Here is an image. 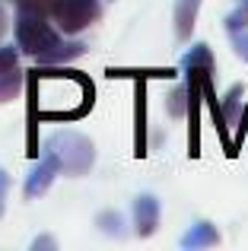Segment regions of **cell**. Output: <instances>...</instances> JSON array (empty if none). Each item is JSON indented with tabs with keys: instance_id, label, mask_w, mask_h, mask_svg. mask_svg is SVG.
Instances as JSON below:
<instances>
[{
	"instance_id": "obj_12",
	"label": "cell",
	"mask_w": 248,
	"mask_h": 251,
	"mask_svg": "<svg viewBox=\"0 0 248 251\" xmlns=\"http://www.w3.org/2000/svg\"><path fill=\"white\" fill-rule=\"evenodd\" d=\"M23 83H25V76L19 67H13L10 74H0V105L13 102L19 96V89H23Z\"/></svg>"
},
{
	"instance_id": "obj_2",
	"label": "cell",
	"mask_w": 248,
	"mask_h": 251,
	"mask_svg": "<svg viewBox=\"0 0 248 251\" xmlns=\"http://www.w3.org/2000/svg\"><path fill=\"white\" fill-rule=\"evenodd\" d=\"M13 29H16V48L23 51V54H32V57L48 51L54 42H61V32H57L54 25L48 23V16H42V13L19 10Z\"/></svg>"
},
{
	"instance_id": "obj_6",
	"label": "cell",
	"mask_w": 248,
	"mask_h": 251,
	"mask_svg": "<svg viewBox=\"0 0 248 251\" xmlns=\"http://www.w3.org/2000/svg\"><path fill=\"white\" fill-rule=\"evenodd\" d=\"M200 3H204V0H175L172 19H175V38H178V42H191L194 25H198Z\"/></svg>"
},
{
	"instance_id": "obj_15",
	"label": "cell",
	"mask_w": 248,
	"mask_h": 251,
	"mask_svg": "<svg viewBox=\"0 0 248 251\" xmlns=\"http://www.w3.org/2000/svg\"><path fill=\"white\" fill-rule=\"evenodd\" d=\"M229 42H232V48H236V54L248 64V29H232Z\"/></svg>"
},
{
	"instance_id": "obj_14",
	"label": "cell",
	"mask_w": 248,
	"mask_h": 251,
	"mask_svg": "<svg viewBox=\"0 0 248 251\" xmlns=\"http://www.w3.org/2000/svg\"><path fill=\"white\" fill-rule=\"evenodd\" d=\"M223 25H226V32H232V29H248V0H239V6L223 19Z\"/></svg>"
},
{
	"instance_id": "obj_11",
	"label": "cell",
	"mask_w": 248,
	"mask_h": 251,
	"mask_svg": "<svg viewBox=\"0 0 248 251\" xmlns=\"http://www.w3.org/2000/svg\"><path fill=\"white\" fill-rule=\"evenodd\" d=\"M96 226H99V232L112 235V239H124L127 235V229H124V216L118 210H102L99 216H96Z\"/></svg>"
},
{
	"instance_id": "obj_10",
	"label": "cell",
	"mask_w": 248,
	"mask_h": 251,
	"mask_svg": "<svg viewBox=\"0 0 248 251\" xmlns=\"http://www.w3.org/2000/svg\"><path fill=\"white\" fill-rule=\"evenodd\" d=\"M242 99H245V86H242V83H232L229 89H226L223 102H220V118H223L226 127H236L239 108H242Z\"/></svg>"
},
{
	"instance_id": "obj_9",
	"label": "cell",
	"mask_w": 248,
	"mask_h": 251,
	"mask_svg": "<svg viewBox=\"0 0 248 251\" xmlns=\"http://www.w3.org/2000/svg\"><path fill=\"white\" fill-rule=\"evenodd\" d=\"M181 70H217L210 45L207 42H194L191 48L181 54Z\"/></svg>"
},
{
	"instance_id": "obj_8",
	"label": "cell",
	"mask_w": 248,
	"mask_h": 251,
	"mask_svg": "<svg viewBox=\"0 0 248 251\" xmlns=\"http://www.w3.org/2000/svg\"><path fill=\"white\" fill-rule=\"evenodd\" d=\"M210 245H220V229L213 226V223H207V220L194 223V226L181 235V248H188V251L210 248Z\"/></svg>"
},
{
	"instance_id": "obj_19",
	"label": "cell",
	"mask_w": 248,
	"mask_h": 251,
	"mask_svg": "<svg viewBox=\"0 0 248 251\" xmlns=\"http://www.w3.org/2000/svg\"><path fill=\"white\" fill-rule=\"evenodd\" d=\"M45 248H51V251L57 248V239H54V235H38V239L32 242V251H45Z\"/></svg>"
},
{
	"instance_id": "obj_13",
	"label": "cell",
	"mask_w": 248,
	"mask_h": 251,
	"mask_svg": "<svg viewBox=\"0 0 248 251\" xmlns=\"http://www.w3.org/2000/svg\"><path fill=\"white\" fill-rule=\"evenodd\" d=\"M166 108H169V115H172V118H185V111H188V83L185 86H175V89L169 92Z\"/></svg>"
},
{
	"instance_id": "obj_3",
	"label": "cell",
	"mask_w": 248,
	"mask_h": 251,
	"mask_svg": "<svg viewBox=\"0 0 248 251\" xmlns=\"http://www.w3.org/2000/svg\"><path fill=\"white\" fill-rule=\"evenodd\" d=\"M99 13H102L99 0H54V6H51V19L57 23L64 35H76V32L89 29L99 19Z\"/></svg>"
},
{
	"instance_id": "obj_1",
	"label": "cell",
	"mask_w": 248,
	"mask_h": 251,
	"mask_svg": "<svg viewBox=\"0 0 248 251\" xmlns=\"http://www.w3.org/2000/svg\"><path fill=\"white\" fill-rule=\"evenodd\" d=\"M45 150L57 159V166H61L64 175H74V178L86 175L96 162L93 140H89L86 134H80V130H74V127L54 130V134L48 137V143H45Z\"/></svg>"
},
{
	"instance_id": "obj_20",
	"label": "cell",
	"mask_w": 248,
	"mask_h": 251,
	"mask_svg": "<svg viewBox=\"0 0 248 251\" xmlns=\"http://www.w3.org/2000/svg\"><path fill=\"white\" fill-rule=\"evenodd\" d=\"M3 32H6V13H3V6H0V38H3Z\"/></svg>"
},
{
	"instance_id": "obj_17",
	"label": "cell",
	"mask_w": 248,
	"mask_h": 251,
	"mask_svg": "<svg viewBox=\"0 0 248 251\" xmlns=\"http://www.w3.org/2000/svg\"><path fill=\"white\" fill-rule=\"evenodd\" d=\"M16 48H0V74H10L16 67Z\"/></svg>"
},
{
	"instance_id": "obj_18",
	"label": "cell",
	"mask_w": 248,
	"mask_h": 251,
	"mask_svg": "<svg viewBox=\"0 0 248 251\" xmlns=\"http://www.w3.org/2000/svg\"><path fill=\"white\" fill-rule=\"evenodd\" d=\"M6 191H10V175L0 166V216H3V210H6Z\"/></svg>"
},
{
	"instance_id": "obj_16",
	"label": "cell",
	"mask_w": 248,
	"mask_h": 251,
	"mask_svg": "<svg viewBox=\"0 0 248 251\" xmlns=\"http://www.w3.org/2000/svg\"><path fill=\"white\" fill-rule=\"evenodd\" d=\"M19 10H29V13H42V16H51V6L54 0H13Z\"/></svg>"
},
{
	"instance_id": "obj_7",
	"label": "cell",
	"mask_w": 248,
	"mask_h": 251,
	"mask_svg": "<svg viewBox=\"0 0 248 251\" xmlns=\"http://www.w3.org/2000/svg\"><path fill=\"white\" fill-rule=\"evenodd\" d=\"M83 54H86V45L83 42H54L48 51L35 54V61L42 64V67H57V64H70Z\"/></svg>"
},
{
	"instance_id": "obj_5",
	"label": "cell",
	"mask_w": 248,
	"mask_h": 251,
	"mask_svg": "<svg viewBox=\"0 0 248 251\" xmlns=\"http://www.w3.org/2000/svg\"><path fill=\"white\" fill-rule=\"evenodd\" d=\"M156 229H159V201L153 194H137L134 197V232L140 239H149Z\"/></svg>"
},
{
	"instance_id": "obj_4",
	"label": "cell",
	"mask_w": 248,
	"mask_h": 251,
	"mask_svg": "<svg viewBox=\"0 0 248 251\" xmlns=\"http://www.w3.org/2000/svg\"><path fill=\"white\" fill-rule=\"evenodd\" d=\"M57 172H61V166H57V159L45 150V156L32 166V172L25 175V184H23V194L29 197V201H35V197H42L45 191L54 184V178H57Z\"/></svg>"
}]
</instances>
